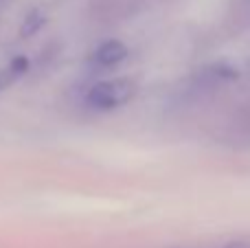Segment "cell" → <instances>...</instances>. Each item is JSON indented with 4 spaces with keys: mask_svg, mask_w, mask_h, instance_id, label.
I'll return each instance as SVG.
<instances>
[{
    "mask_svg": "<svg viewBox=\"0 0 250 248\" xmlns=\"http://www.w3.org/2000/svg\"><path fill=\"white\" fill-rule=\"evenodd\" d=\"M136 92L132 79H110V82H101L88 90L86 101L90 108L95 110H114L125 105Z\"/></svg>",
    "mask_w": 250,
    "mask_h": 248,
    "instance_id": "obj_1",
    "label": "cell"
},
{
    "mask_svg": "<svg viewBox=\"0 0 250 248\" xmlns=\"http://www.w3.org/2000/svg\"><path fill=\"white\" fill-rule=\"evenodd\" d=\"M125 57H127V46L123 42H119V40H108L92 53V62L97 66H104V68L121 64Z\"/></svg>",
    "mask_w": 250,
    "mask_h": 248,
    "instance_id": "obj_2",
    "label": "cell"
},
{
    "mask_svg": "<svg viewBox=\"0 0 250 248\" xmlns=\"http://www.w3.org/2000/svg\"><path fill=\"white\" fill-rule=\"evenodd\" d=\"M26 70H29V62H26V57H16L7 68H0V92L7 90V88L11 86L16 79H20Z\"/></svg>",
    "mask_w": 250,
    "mask_h": 248,
    "instance_id": "obj_3",
    "label": "cell"
},
{
    "mask_svg": "<svg viewBox=\"0 0 250 248\" xmlns=\"http://www.w3.org/2000/svg\"><path fill=\"white\" fill-rule=\"evenodd\" d=\"M44 22H46V18H44L42 11H31L29 16L24 18V24H22V29H20L22 38H31V35H35L44 26Z\"/></svg>",
    "mask_w": 250,
    "mask_h": 248,
    "instance_id": "obj_4",
    "label": "cell"
},
{
    "mask_svg": "<svg viewBox=\"0 0 250 248\" xmlns=\"http://www.w3.org/2000/svg\"><path fill=\"white\" fill-rule=\"evenodd\" d=\"M224 248H250L246 242H239V240H235V242H229Z\"/></svg>",
    "mask_w": 250,
    "mask_h": 248,
    "instance_id": "obj_5",
    "label": "cell"
}]
</instances>
